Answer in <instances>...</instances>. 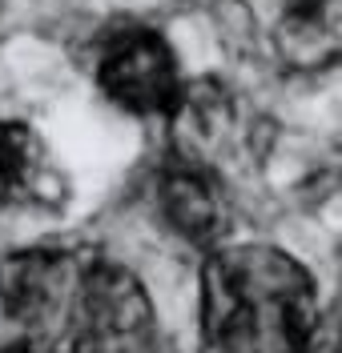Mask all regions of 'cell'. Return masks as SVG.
I'll return each instance as SVG.
<instances>
[{"mask_svg": "<svg viewBox=\"0 0 342 353\" xmlns=\"http://www.w3.org/2000/svg\"><path fill=\"white\" fill-rule=\"evenodd\" d=\"M41 353H161L149 289L113 257L73 249Z\"/></svg>", "mask_w": 342, "mask_h": 353, "instance_id": "cell-2", "label": "cell"}, {"mask_svg": "<svg viewBox=\"0 0 342 353\" xmlns=\"http://www.w3.org/2000/svg\"><path fill=\"white\" fill-rule=\"evenodd\" d=\"M97 85L117 109L137 117H169L182 101L178 57L153 28H129L105 44L97 61Z\"/></svg>", "mask_w": 342, "mask_h": 353, "instance_id": "cell-3", "label": "cell"}, {"mask_svg": "<svg viewBox=\"0 0 342 353\" xmlns=\"http://www.w3.org/2000/svg\"><path fill=\"white\" fill-rule=\"evenodd\" d=\"M319 285L274 245H213L202 265V353H310Z\"/></svg>", "mask_w": 342, "mask_h": 353, "instance_id": "cell-1", "label": "cell"}, {"mask_svg": "<svg viewBox=\"0 0 342 353\" xmlns=\"http://www.w3.org/2000/svg\"><path fill=\"white\" fill-rule=\"evenodd\" d=\"M270 28L282 61L294 68H322L339 52V0H250Z\"/></svg>", "mask_w": 342, "mask_h": 353, "instance_id": "cell-4", "label": "cell"}, {"mask_svg": "<svg viewBox=\"0 0 342 353\" xmlns=\"http://www.w3.org/2000/svg\"><path fill=\"white\" fill-rule=\"evenodd\" d=\"M158 209L169 221L173 233H182L189 245L213 249L226 233V205L209 176L198 169V161H182L165 169L158 181Z\"/></svg>", "mask_w": 342, "mask_h": 353, "instance_id": "cell-5", "label": "cell"}, {"mask_svg": "<svg viewBox=\"0 0 342 353\" xmlns=\"http://www.w3.org/2000/svg\"><path fill=\"white\" fill-rule=\"evenodd\" d=\"M37 137L21 121H0V209L21 201L37 181Z\"/></svg>", "mask_w": 342, "mask_h": 353, "instance_id": "cell-6", "label": "cell"}]
</instances>
